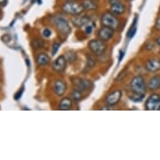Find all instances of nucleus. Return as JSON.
<instances>
[{
  "instance_id": "1",
  "label": "nucleus",
  "mask_w": 160,
  "mask_h": 160,
  "mask_svg": "<svg viewBox=\"0 0 160 160\" xmlns=\"http://www.w3.org/2000/svg\"><path fill=\"white\" fill-rule=\"evenodd\" d=\"M61 9L65 13H67V14H70V15L72 16L81 15L85 11L82 3L76 2V0H74V1H66L61 7Z\"/></svg>"
},
{
  "instance_id": "2",
  "label": "nucleus",
  "mask_w": 160,
  "mask_h": 160,
  "mask_svg": "<svg viewBox=\"0 0 160 160\" xmlns=\"http://www.w3.org/2000/svg\"><path fill=\"white\" fill-rule=\"evenodd\" d=\"M130 90L133 94L145 95L147 86L142 76H136L132 79L130 82Z\"/></svg>"
},
{
  "instance_id": "3",
  "label": "nucleus",
  "mask_w": 160,
  "mask_h": 160,
  "mask_svg": "<svg viewBox=\"0 0 160 160\" xmlns=\"http://www.w3.org/2000/svg\"><path fill=\"white\" fill-rule=\"evenodd\" d=\"M101 24H102L103 26L109 27L111 29H118L120 26V21L115 14H113L111 12H105L102 14L101 17Z\"/></svg>"
},
{
  "instance_id": "4",
  "label": "nucleus",
  "mask_w": 160,
  "mask_h": 160,
  "mask_svg": "<svg viewBox=\"0 0 160 160\" xmlns=\"http://www.w3.org/2000/svg\"><path fill=\"white\" fill-rule=\"evenodd\" d=\"M53 23L55 25V28L59 33L67 36L71 31V29L69 25L68 21L62 16L56 15L53 18Z\"/></svg>"
},
{
  "instance_id": "5",
  "label": "nucleus",
  "mask_w": 160,
  "mask_h": 160,
  "mask_svg": "<svg viewBox=\"0 0 160 160\" xmlns=\"http://www.w3.org/2000/svg\"><path fill=\"white\" fill-rule=\"evenodd\" d=\"M88 49L94 55L100 56V55H102L106 52L108 47H107V45L104 41L101 40L100 39H92L88 43Z\"/></svg>"
},
{
  "instance_id": "6",
  "label": "nucleus",
  "mask_w": 160,
  "mask_h": 160,
  "mask_svg": "<svg viewBox=\"0 0 160 160\" xmlns=\"http://www.w3.org/2000/svg\"><path fill=\"white\" fill-rule=\"evenodd\" d=\"M146 110L158 111L160 110V96L158 94L150 95L145 103Z\"/></svg>"
},
{
  "instance_id": "7",
  "label": "nucleus",
  "mask_w": 160,
  "mask_h": 160,
  "mask_svg": "<svg viewBox=\"0 0 160 160\" xmlns=\"http://www.w3.org/2000/svg\"><path fill=\"white\" fill-rule=\"evenodd\" d=\"M71 82L76 87V88L82 92H87V90L92 87V82L86 78L73 77V78H71Z\"/></svg>"
},
{
  "instance_id": "8",
  "label": "nucleus",
  "mask_w": 160,
  "mask_h": 160,
  "mask_svg": "<svg viewBox=\"0 0 160 160\" xmlns=\"http://www.w3.org/2000/svg\"><path fill=\"white\" fill-rule=\"evenodd\" d=\"M122 92L121 90H115L107 96L106 103L110 107H113L119 103L122 99Z\"/></svg>"
},
{
  "instance_id": "9",
  "label": "nucleus",
  "mask_w": 160,
  "mask_h": 160,
  "mask_svg": "<svg viewBox=\"0 0 160 160\" xmlns=\"http://www.w3.org/2000/svg\"><path fill=\"white\" fill-rule=\"evenodd\" d=\"M113 36H114V29H111L109 27L102 26L97 32L98 39L102 40L104 42L109 41L111 39H112Z\"/></svg>"
},
{
  "instance_id": "10",
  "label": "nucleus",
  "mask_w": 160,
  "mask_h": 160,
  "mask_svg": "<svg viewBox=\"0 0 160 160\" xmlns=\"http://www.w3.org/2000/svg\"><path fill=\"white\" fill-rule=\"evenodd\" d=\"M66 66H67V60L65 55H60L59 57H57L53 63L52 68L53 70L58 73H61L65 71L66 69Z\"/></svg>"
},
{
  "instance_id": "11",
  "label": "nucleus",
  "mask_w": 160,
  "mask_h": 160,
  "mask_svg": "<svg viewBox=\"0 0 160 160\" xmlns=\"http://www.w3.org/2000/svg\"><path fill=\"white\" fill-rule=\"evenodd\" d=\"M126 11V6L119 0H115L111 3L110 12L115 15H122Z\"/></svg>"
},
{
  "instance_id": "12",
  "label": "nucleus",
  "mask_w": 160,
  "mask_h": 160,
  "mask_svg": "<svg viewBox=\"0 0 160 160\" xmlns=\"http://www.w3.org/2000/svg\"><path fill=\"white\" fill-rule=\"evenodd\" d=\"M53 88H54V92L55 93V95L61 97L66 93V89H67V85L62 80H56L54 82Z\"/></svg>"
},
{
  "instance_id": "13",
  "label": "nucleus",
  "mask_w": 160,
  "mask_h": 160,
  "mask_svg": "<svg viewBox=\"0 0 160 160\" xmlns=\"http://www.w3.org/2000/svg\"><path fill=\"white\" fill-rule=\"evenodd\" d=\"M145 69L149 72L155 73L160 71V60L158 59H150L145 63Z\"/></svg>"
},
{
  "instance_id": "14",
  "label": "nucleus",
  "mask_w": 160,
  "mask_h": 160,
  "mask_svg": "<svg viewBox=\"0 0 160 160\" xmlns=\"http://www.w3.org/2000/svg\"><path fill=\"white\" fill-rule=\"evenodd\" d=\"M90 20L89 16H82V15H77L75 16L73 18H72V23L76 27H78V28H81L82 26H85L86 24H88Z\"/></svg>"
},
{
  "instance_id": "15",
  "label": "nucleus",
  "mask_w": 160,
  "mask_h": 160,
  "mask_svg": "<svg viewBox=\"0 0 160 160\" xmlns=\"http://www.w3.org/2000/svg\"><path fill=\"white\" fill-rule=\"evenodd\" d=\"M148 88L151 91H157L160 88V75H155L148 80Z\"/></svg>"
},
{
  "instance_id": "16",
  "label": "nucleus",
  "mask_w": 160,
  "mask_h": 160,
  "mask_svg": "<svg viewBox=\"0 0 160 160\" xmlns=\"http://www.w3.org/2000/svg\"><path fill=\"white\" fill-rule=\"evenodd\" d=\"M35 61L38 66H47L50 62V56L45 53H40L38 54L35 58Z\"/></svg>"
},
{
  "instance_id": "17",
  "label": "nucleus",
  "mask_w": 160,
  "mask_h": 160,
  "mask_svg": "<svg viewBox=\"0 0 160 160\" xmlns=\"http://www.w3.org/2000/svg\"><path fill=\"white\" fill-rule=\"evenodd\" d=\"M82 4L85 10L87 11L97 10L98 8V4L95 0H82Z\"/></svg>"
},
{
  "instance_id": "18",
  "label": "nucleus",
  "mask_w": 160,
  "mask_h": 160,
  "mask_svg": "<svg viewBox=\"0 0 160 160\" xmlns=\"http://www.w3.org/2000/svg\"><path fill=\"white\" fill-rule=\"evenodd\" d=\"M71 107H72V99L69 97H64L60 102L59 109L61 111H68L71 109Z\"/></svg>"
},
{
  "instance_id": "19",
  "label": "nucleus",
  "mask_w": 160,
  "mask_h": 160,
  "mask_svg": "<svg viewBox=\"0 0 160 160\" xmlns=\"http://www.w3.org/2000/svg\"><path fill=\"white\" fill-rule=\"evenodd\" d=\"M71 98L73 101L75 102H79V101H81L82 99V97H83V95H82V91H80L77 88H75V89L71 92Z\"/></svg>"
},
{
  "instance_id": "20",
  "label": "nucleus",
  "mask_w": 160,
  "mask_h": 160,
  "mask_svg": "<svg viewBox=\"0 0 160 160\" xmlns=\"http://www.w3.org/2000/svg\"><path fill=\"white\" fill-rule=\"evenodd\" d=\"M144 95H138V94H133L129 97L130 100L132 101L133 102H141L143 98H144Z\"/></svg>"
},
{
  "instance_id": "21",
  "label": "nucleus",
  "mask_w": 160,
  "mask_h": 160,
  "mask_svg": "<svg viewBox=\"0 0 160 160\" xmlns=\"http://www.w3.org/2000/svg\"><path fill=\"white\" fill-rule=\"evenodd\" d=\"M95 28V24L92 23V22H89L88 24H87L85 25V33L87 34H91L93 32V29Z\"/></svg>"
},
{
  "instance_id": "22",
  "label": "nucleus",
  "mask_w": 160,
  "mask_h": 160,
  "mask_svg": "<svg viewBox=\"0 0 160 160\" xmlns=\"http://www.w3.org/2000/svg\"><path fill=\"white\" fill-rule=\"evenodd\" d=\"M137 31V27H136V21L134 22V24H132V26L130 28V29L128 32V39H132V38H133V36L135 35Z\"/></svg>"
},
{
  "instance_id": "23",
  "label": "nucleus",
  "mask_w": 160,
  "mask_h": 160,
  "mask_svg": "<svg viewBox=\"0 0 160 160\" xmlns=\"http://www.w3.org/2000/svg\"><path fill=\"white\" fill-rule=\"evenodd\" d=\"M66 58L67 61H70V62H73V61H76V54L73 52V51H68L66 53Z\"/></svg>"
},
{
  "instance_id": "24",
  "label": "nucleus",
  "mask_w": 160,
  "mask_h": 160,
  "mask_svg": "<svg viewBox=\"0 0 160 160\" xmlns=\"http://www.w3.org/2000/svg\"><path fill=\"white\" fill-rule=\"evenodd\" d=\"M60 47H61V43H58V42L53 43L52 50H51V53H52L53 55H55V54L58 52V50H59Z\"/></svg>"
},
{
  "instance_id": "25",
  "label": "nucleus",
  "mask_w": 160,
  "mask_h": 160,
  "mask_svg": "<svg viewBox=\"0 0 160 160\" xmlns=\"http://www.w3.org/2000/svg\"><path fill=\"white\" fill-rule=\"evenodd\" d=\"M95 63H96V61L93 57H88V60H87V69L91 70L92 68H93V66H95Z\"/></svg>"
},
{
  "instance_id": "26",
  "label": "nucleus",
  "mask_w": 160,
  "mask_h": 160,
  "mask_svg": "<svg viewBox=\"0 0 160 160\" xmlns=\"http://www.w3.org/2000/svg\"><path fill=\"white\" fill-rule=\"evenodd\" d=\"M43 36L45 37V38H50L51 36V34H52V32L50 30V29H45L43 30Z\"/></svg>"
},
{
  "instance_id": "27",
  "label": "nucleus",
  "mask_w": 160,
  "mask_h": 160,
  "mask_svg": "<svg viewBox=\"0 0 160 160\" xmlns=\"http://www.w3.org/2000/svg\"><path fill=\"white\" fill-rule=\"evenodd\" d=\"M155 28H156V29L160 31V18H157L156 23H155Z\"/></svg>"
},
{
  "instance_id": "28",
  "label": "nucleus",
  "mask_w": 160,
  "mask_h": 160,
  "mask_svg": "<svg viewBox=\"0 0 160 160\" xmlns=\"http://www.w3.org/2000/svg\"><path fill=\"white\" fill-rule=\"evenodd\" d=\"M120 55H121V57L119 56V62H120V61H121L122 60V58H123V56H124V52H123V51H121V52H120Z\"/></svg>"
},
{
  "instance_id": "29",
  "label": "nucleus",
  "mask_w": 160,
  "mask_h": 160,
  "mask_svg": "<svg viewBox=\"0 0 160 160\" xmlns=\"http://www.w3.org/2000/svg\"><path fill=\"white\" fill-rule=\"evenodd\" d=\"M7 2V0H0V5H4Z\"/></svg>"
},
{
  "instance_id": "30",
  "label": "nucleus",
  "mask_w": 160,
  "mask_h": 160,
  "mask_svg": "<svg viewBox=\"0 0 160 160\" xmlns=\"http://www.w3.org/2000/svg\"><path fill=\"white\" fill-rule=\"evenodd\" d=\"M156 43H157L158 45L160 46V36L158 37V38L157 39H156Z\"/></svg>"
},
{
  "instance_id": "31",
  "label": "nucleus",
  "mask_w": 160,
  "mask_h": 160,
  "mask_svg": "<svg viewBox=\"0 0 160 160\" xmlns=\"http://www.w3.org/2000/svg\"><path fill=\"white\" fill-rule=\"evenodd\" d=\"M108 1H109L110 3H112V2H113V1H115V0H108Z\"/></svg>"
},
{
  "instance_id": "32",
  "label": "nucleus",
  "mask_w": 160,
  "mask_h": 160,
  "mask_svg": "<svg viewBox=\"0 0 160 160\" xmlns=\"http://www.w3.org/2000/svg\"><path fill=\"white\" fill-rule=\"evenodd\" d=\"M66 1H74V0H66Z\"/></svg>"
},
{
  "instance_id": "33",
  "label": "nucleus",
  "mask_w": 160,
  "mask_h": 160,
  "mask_svg": "<svg viewBox=\"0 0 160 160\" xmlns=\"http://www.w3.org/2000/svg\"><path fill=\"white\" fill-rule=\"evenodd\" d=\"M128 1H132V0H128Z\"/></svg>"
},
{
  "instance_id": "34",
  "label": "nucleus",
  "mask_w": 160,
  "mask_h": 160,
  "mask_svg": "<svg viewBox=\"0 0 160 160\" xmlns=\"http://www.w3.org/2000/svg\"><path fill=\"white\" fill-rule=\"evenodd\" d=\"M0 12H1V9H0Z\"/></svg>"
}]
</instances>
